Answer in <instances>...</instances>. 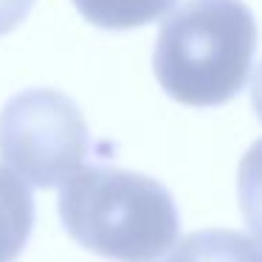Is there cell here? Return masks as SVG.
<instances>
[{
  "label": "cell",
  "mask_w": 262,
  "mask_h": 262,
  "mask_svg": "<svg viewBox=\"0 0 262 262\" xmlns=\"http://www.w3.org/2000/svg\"><path fill=\"white\" fill-rule=\"evenodd\" d=\"M59 217L82 248L116 262H155L181 234L169 189L116 166H82L71 175L59 186Z\"/></svg>",
  "instance_id": "cell-1"
},
{
  "label": "cell",
  "mask_w": 262,
  "mask_h": 262,
  "mask_svg": "<svg viewBox=\"0 0 262 262\" xmlns=\"http://www.w3.org/2000/svg\"><path fill=\"white\" fill-rule=\"evenodd\" d=\"M256 40L254 12L243 0H186L161 23L155 76L181 104H226L248 79Z\"/></svg>",
  "instance_id": "cell-2"
},
{
  "label": "cell",
  "mask_w": 262,
  "mask_h": 262,
  "mask_svg": "<svg viewBox=\"0 0 262 262\" xmlns=\"http://www.w3.org/2000/svg\"><path fill=\"white\" fill-rule=\"evenodd\" d=\"M91 133L65 93L31 88L0 110V158L29 186L54 189L82 169Z\"/></svg>",
  "instance_id": "cell-3"
},
{
  "label": "cell",
  "mask_w": 262,
  "mask_h": 262,
  "mask_svg": "<svg viewBox=\"0 0 262 262\" xmlns=\"http://www.w3.org/2000/svg\"><path fill=\"white\" fill-rule=\"evenodd\" d=\"M34 228V198L29 183L0 166V262H14Z\"/></svg>",
  "instance_id": "cell-4"
},
{
  "label": "cell",
  "mask_w": 262,
  "mask_h": 262,
  "mask_svg": "<svg viewBox=\"0 0 262 262\" xmlns=\"http://www.w3.org/2000/svg\"><path fill=\"white\" fill-rule=\"evenodd\" d=\"M166 262H262V243L228 228H203L183 237Z\"/></svg>",
  "instance_id": "cell-5"
},
{
  "label": "cell",
  "mask_w": 262,
  "mask_h": 262,
  "mask_svg": "<svg viewBox=\"0 0 262 262\" xmlns=\"http://www.w3.org/2000/svg\"><path fill=\"white\" fill-rule=\"evenodd\" d=\"M178 0H74V6L88 23L110 31L149 26L166 17Z\"/></svg>",
  "instance_id": "cell-6"
},
{
  "label": "cell",
  "mask_w": 262,
  "mask_h": 262,
  "mask_svg": "<svg viewBox=\"0 0 262 262\" xmlns=\"http://www.w3.org/2000/svg\"><path fill=\"white\" fill-rule=\"evenodd\" d=\"M237 194L239 209L248 223L254 239L262 243V138L243 155L237 169Z\"/></svg>",
  "instance_id": "cell-7"
},
{
  "label": "cell",
  "mask_w": 262,
  "mask_h": 262,
  "mask_svg": "<svg viewBox=\"0 0 262 262\" xmlns=\"http://www.w3.org/2000/svg\"><path fill=\"white\" fill-rule=\"evenodd\" d=\"M34 0H0V37L14 31L29 17Z\"/></svg>",
  "instance_id": "cell-8"
},
{
  "label": "cell",
  "mask_w": 262,
  "mask_h": 262,
  "mask_svg": "<svg viewBox=\"0 0 262 262\" xmlns=\"http://www.w3.org/2000/svg\"><path fill=\"white\" fill-rule=\"evenodd\" d=\"M251 102H254V110L262 121V65L256 68L254 79H251Z\"/></svg>",
  "instance_id": "cell-9"
}]
</instances>
